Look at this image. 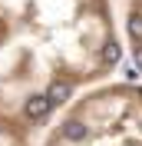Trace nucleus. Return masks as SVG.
<instances>
[{
	"instance_id": "20e7f679",
	"label": "nucleus",
	"mask_w": 142,
	"mask_h": 146,
	"mask_svg": "<svg viewBox=\"0 0 142 146\" xmlns=\"http://www.w3.org/2000/svg\"><path fill=\"white\" fill-rule=\"evenodd\" d=\"M0 146H36V133L10 116H0Z\"/></svg>"
},
{
	"instance_id": "f03ea898",
	"label": "nucleus",
	"mask_w": 142,
	"mask_h": 146,
	"mask_svg": "<svg viewBox=\"0 0 142 146\" xmlns=\"http://www.w3.org/2000/svg\"><path fill=\"white\" fill-rule=\"evenodd\" d=\"M36 146H142V80H106L53 113Z\"/></svg>"
},
{
	"instance_id": "7ed1b4c3",
	"label": "nucleus",
	"mask_w": 142,
	"mask_h": 146,
	"mask_svg": "<svg viewBox=\"0 0 142 146\" xmlns=\"http://www.w3.org/2000/svg\"><path fill=\"white\" fill-rule=\"evenodd\" d=\"M116 33H119V46L129 50L135 70L142 73V0H122L116 17Z\"/></svg>"
},
{
	"instance_id": "f257e3e1",
	"label": "nucleus",
	"mask_w": 142,
	"mask_h": 146,
	"mask_svg": "<svg viewBox=\"0 0 142 146\" xmlns=\"http://www.w3.org/2000/svg\"><path fill=\"white\" fill-rule=\"evenodd\" d=\"M119 56L112 0H0V116L40 133Z\"/></svg>"
}]
</instances>
